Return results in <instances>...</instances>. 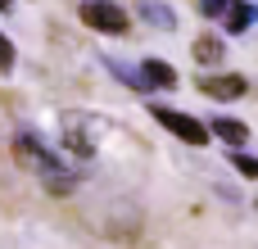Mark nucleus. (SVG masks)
Listing matches in <instances>:
<instances>
[{"label":"nucleus","instance_id":"11","mask_svg":"<svg viewBox=\"0 0 258 249\" xmlns=\"http://www.w3.org/2000/svg\"><path fill=\"white\" fill-rule=\"evenodd\" d=\"M231 163H236V172H240V177H249V181H258V159H254V154H240V145H236Z\"/></svg>","mask_w":258,"mask_h":249},{"label":"nucleus","instance_id":"12","mask_svg":"<svg viewBox=\"0 0 258 249\" xmlns=\"http://www.w3.org/2000/svg\"><path fill=\"white\" fill-rule=\"evenodd\" d=\"M14 64H18V54H14V45H9V36L0 32V73H14Z\"/></svg>","mask_w":258,"mask_h":249},{"label":"nucleus","instance_id":"14","mask_svg":"<svg viewBox=\"0 0 258 249\" xmlns=\"http://www.w3.org/2000/svg\"><path fill=\"white\" fill-rule=\"evenodd\" d=\"M9 9H14V0H0V14H9Z\"/></svg>","mask_w":258,"mask_h":249},{"label":"nucleus","instance_id":"5","mask_svg":"<svg viewBox=\"0 0 258 249\" xmlns=\"http://www.w3.org/2000/svg\"><path fill=\"white\" fill-rule=\"evenodd\" d=\"M141 82H145V91H150V86H159V91L181 86V82H177V68H172L168 59H145V64H141Z\"/></svg>","mask_w":258,"mask_h":249},{"label":"nucleus","instance_id":"10","mask_svg":"<svg viewBox=\"0 0 258 249\" xmlns=\"http://www.w3.org/2000/svg\"><path fill=\"white\" fill-rule=\"evenodd\" d=\"M113 73H118V82H127V86H136V91H145V82H141V68H132V64H118V59H104Z\"/></svg>","mask_w":258,"mask_h":249},{"label":"nucleus","instance_id":"2","mask_svg":"<svg viewBox=\"0 0 258 249\" xmlns=\"http://www.w3.org/2000/svg\"><path fill=\"white\" fill-rule=\"evenodd\" d=\"M77 18L86 23V27H95V32H104V36H122L127 32V9L118 5V0H82L77 5Z\"/></svg>","mask_w":258,"mask_h":249},{"label":"nucleus","instance_id":"4","mask_svg":"<svg viewBox=\"0 0 258 249\" xmlns=\"http://www.w3.org/2000/svg\"><path fill=\"white\" fill-rule=\"evenodd\" d=\"M200 91L209 100H240L249 91V77L245 73H213V77H200Z\"/></svg>","mask_w":258,"mask_h":249},{"label":"nucleus","instance_id":"13","mask_svg":"<svg viewBox=\"0 0 258 249\" xmlns=\"http://www.w3.org/2000/svg\"><path fill=\"white\" fill-rule=\"evenodd\" d=\"M227 5H231V0H200V14H204V18H222Z\"/></svg>","mask_w":258,"mask_h":249},{"label":"nucleus","instance_id":"3","mask_svg":"<svg viewBox=\"0 0 258 249\" xmlns=\"http://www.w3.org/2000/svg\"><path fill=\"white\" fill-rule=\"evenodd\" d=\"M150 118L159 122V127H168L177 141H186V145H209V127L200 122V118H190V113H181V109H168V104H150Z\"/></svg>","mask_w":258,"mask_h":249},{"label":"nucleus","instance_id":"8","mask_svg":"<svg viewBox=\"0 0 258 249\" xmlns=\"http://www.w3.org/2000/svg\"><path fill=\"white\" fill-rule=\"evenodd\" d=\"M222 18H227V32L236 36V32H245V27H249V23H254V18H258V9H254V5H249V0H231Z\"/></svg>","mask_w":258,"mask_h":249},{"label":"nucleus","instance_id":"7","mask_svg":"<svg viewBox=\"0 0 258 249\" xmlns=\"http://www.w3.org/2000/svg\"><path fill=\"white\" fill-rule=\"evenodd\" d=\"M204 127H209V136H218V141H227V145H245V141H249V127L236 122V118H213V122H204Z\"/></svg>","mask_w":258,"mask_h":249},{"label":"nucleus","instance_id":"6","mask_svg":"<svg viewBox=\"0 0 258 249\" xmlns=\"http://www.w3.org/2000/svg\"><path fill=\"white\" fill-rule=\"evenodd\" d=\"M190 54H195L204 68H213V64H222V59H227V41H222V36H213V32H204V36L195 41V50H190Z\"/></svg>","mask_w":258,"mask_h":249},{"label":"nucleus","instance_id":"9","mask_svg":"<svg viewBox=\"0 0 258 249\" xmlns=\"http://www.w3.org/2000/svg\"><path fill=\"white\" fill-rule=\"evenodd\" d=\"M141 18H145L150 27H163V32H172V27H177V14H172L163 0H145V5H141Z\"/></svg>","mask_w":258,"mask_h":249},{"label":"nucleus","instance_id":"1","mask_svg":"<svg viewBox=\"0 0 258 249\" xmlns=\"http://www.w3.org/2000/svg\"><path fill=\"white\" fill-rule=\"evenodd\" d=\"M14 159H18L36 181H45V191H50V195H73V186H77V181H73V172H63V163H59V159H54L36 136L18 132V136H14Z\"/></svg>","mask_w":258,"mask_h":249}]
</instances>
